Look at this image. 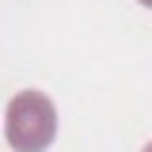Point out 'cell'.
I'll list each match as a JSON object with an SVG mask.
<instances>
[{
    "mask_svg": "<svg viewBox=\"0 0 152 152\" xmlns=\"http://www.w3.org/2000/svg\"><path fill=\"white\" fill-rule=\"evenodd\" d=\"M141 152H152V141H148V145H145V148H141Z\"/></svg>",
    "mask_w": 152,
    "mask_h": 152,
    "instance_id": "3",
    "label": "cell"
},
{
    "mask_svg": "<svg viewBox=\"0 0 152 152\" xmlns=\"http://www.w3.org/2000/svg\"><path fill=\"white\" fill-rule=\"evenodd\" d=\"M137 4H145V8H152V0H137Z\"/></svg>",
    "mask_w": 152,
    "mask_h": 152,
    "instance_id": "2",
    "label": "cell"
},
{
    "mask_svg": "<svg viewBox=\"0 0 152 152\" xmlns=\"http://www.w3.org/2000/svg\"><path fill=\"white\" fill-rule=\"evenodd\" d=\"M4 133L8 145L15 152H46L57 137V107L53 99L38 88H23L12 95L8 103V118H4Z\"/></svg>",
    "mask_w": 152,
    "mask_h": 152,
    "instance_id": "1",
    "label": "cell"
}]
</instances>
